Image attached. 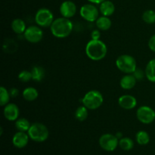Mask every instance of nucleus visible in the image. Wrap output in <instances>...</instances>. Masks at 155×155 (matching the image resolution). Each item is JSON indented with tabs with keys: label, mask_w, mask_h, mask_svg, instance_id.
Masks as SVG:
<instances>
[{
	"label": "nucleus",
	"mask_w": 155,
	"mask_h": 155,
	"mask_svg": "<svg viewBox=\"0 0 155 155\" xmlns=\"http://www.w3.org/2000/svg\"><path fill=\"white\" fill-rule=\"evenodd\" d=\"M132 74L134 76L135 78L137 80H142V79L144 78V77L145 76V72L142 71V69H138L137 68V69L135 71V72Z\"/></svg>",
	"instance_id": "c85d7f7f"
},
{
	"label": "nucleus",
	"mask_w": 155,
	"mask_h": 155,
	"mask_svg": "<svg viewBox=\"0 0 155 155\" xmlns=\"http://www.w3.org/2000/svg\"><path fill=\"white\" fill-rule=\"evenodd\" d=\"M100 30H92L91 33V38L92 39H95V40H98L100 39V36H101V33L99 31Z\"/></svg>",
	"instance_id": "c756f323"
},
{
	"label": "nucleus",
	"mask_w": 155,
	"mask_h": 155,
	"mask_svg": "<svg viewBox=\"0 0 155 155\" xmlns=\"http://www.w3.org/2000/svg\"><path fill=\"white\" fill-rule=\"evenodd\" d=\"M9 93H10L11 97L15 98V97H17L18 95L19 91H18V89H16V88H12V89H10V90H9Z\"/></svg>",
	"instance_id": "2f4dec72"
},
{
	"label": "nucleus",
	"mask_w": 155,
	"mask_h": 155,
	"mask_svg": "<svg viewBox=\"0 0 155 155\" xmlns=\"http://www.w3.org/2000/svg\"><path fill=\"white\" fill-rule=\"evenodd\" d=\"M27 133L30 139L36 142H45L49 136V132L46 126L41 123H34L31 124Z\"/></svg>",
	"instance_id": "7ed1b4c3"
},
{
	"label": "nucleus",
	"mask_w": 155,
	"mask_h": 155,
	"mask_svg": "<svg viewBox=\"0 0 155 155\" xmlns=\"http://www.w3.org/2000/svg\"><path fill=\"white\" fill-rule=\"evenodd\" d=\"M148 47L151 51L155 52V34L150 38L149 41H148Z\"/></svg>",
	"instance_id": "7c9ffc66"
},
{
	"label": "nucleus",
	"mask_w": 155,
	"mask_h": 155,
	"mask_svg": "<svg viewBox=\"0 0 155 155\" xmlns=\"http://www.w3.org/2000/svg\"><path fill=\"white\" fill-rule=\"evenodd\" d=\"M136 81L137 80L135 78L133 74H127L122 77L120 82V85L122 89L129 90V89H132L136 86Z\"/></svg>",
	"instance_id": "2eb2a0df"
},
{
	"label": "nucleus",
	"mask_w": 155,
	"mask_h": 155,
	"mask_svg": "<svg viewBox=\"0 0 155 155\" xmlns=\"http://www.w3.org/2000/svg\"><path fill=\"white\" fill-rule=\"evenodd\" d=\"M24 36L27 42L30 43H38L43 38V31L37 26H30L26 29Z\"/></svg>",
	"instance_id": "1a4fd4ad"
},
{
	"label": "nucleus",
	"mask_w": 155,
	"mask_h": 155,
	"mask_svg": "<svg viewBox=\"0 0 155 155\" xmlns=\"http://www.w3.org/2000/svg\"><path fill=\"white\" fill-rule=\"evenodd\" d=\"M117 68L126 74H132L137 69L136 61L133 56L122 54L116 60Z\"/></svg>",
	"instance_id": "39448f33"
},
{
	"label": "nucleus",
	"mask_w": 155,
	"mask_h": 155,
	"mask_svg": "<svg viewBox=\"0 0 155 155\" xmlns=\"http://www.w3.org/2000/svg\"><path fill=\"white\" fill-rule=\"evenodd\" d=\"M19 107L17 104L8 103L6 104L3 110V114L6 120L9 121H16L19 117Z\"/></svg>",
	"instance_id": "9b49d317"
},
{
	"label": "nucleus",
	"mask_w": 155,
	"mask_h": 155,
	"mask_svg": "<svg viewBox=\"0 0 155 155\" xmlns=\"http://www.w3.org/2000/svg\"><path fill=\"white\" fill-rule=\"evenodd\" d=\"M88 110L89 109L84 105L80 106L77 108L75 111V117L79 121L86 120L88 117Z\"/></svg>",
	"instance_id": "b1692460"
},
{
	"label": "nucleus",
	"mask_w": 155,
	"mask_h": 155,
	"mask_svg": "<svg viewBox=\"0 0 155 155\" xmlns=\"http://www.w3.org/2000/svg\"><path fill=\"white\" fill-rule=\"evenodd\" d=\"M107 52V48L103 41L91 39L86 46V54L89 59L95 61L104 58Z\"/></svg>",
	"instance_id": "f03ea898"
},
{
	"label": "nucleus",
	"mask_w": 155,
	"mask_h": 155,
	"mask_svg": "<svg viewBox=\"0 0 155 155\" xmlns=\"http://www.w3.org/2000/svg\"><path fill=\"white\" fill-rule=\"evenodd\" d=\"M88 1L90 2L91 3H93V4H101L105 0H88Z\"/></svg>",
	"instance_id": "473e14b6"
},
{
	"label": "nucleus",
	"mask_w": 155,
	"mask_h": 155,
	"mask_svg": "<svg viewBox=\"0 0 155 155\" xmlns=\"http://www.w3.org/2000/svg\"><path fill=\"white\" fill-rule=\"evenodd\" d=\"M18 79L22 83H27L32 80V74L31 71H22L18 74Z\"/></svg>",
	"instance_id": "cd10ccee"
},
{
	"label": "nucleus",
	"mask_w": 155,
	"mask_h": 155,
	"mask_svg": "<svg viewBox=\"0 0 155 155\" xmlns=\"http://www.w3.org/2000/svg\"><path fill=\"white\" fill-rule=\"evenodd\" d=\"M142 20L148 24L155 23V12L153 10H147L142 15Z\"/></svg>",
	"instance_id": "bb28decb"
},
{
	"label": "nucleus",
	"mask_w": 155,
	"mask_h": 155,
	"mask_svg": "<svg viewBox=\"0 0 155 155\" xmlns=\"http://www.w3.org/2000/svg\"><path fill=\"white\" fill-rule=\"evenodd\" d=\"M11 95L9 93V91H8L5 88L2 86L0 88V105L5 106L6 104H8Z\"/></svg>",
	"instance_id": "a878e982"
},
{
	"label": "nucleus",
	"mask_w": 155,
	"mask_h": 155,
	"mask_svg": "<svg viewBox=\"0 0 155 155\" xmlns=\"http://www.w3.org/2000/svg\"><path fill=\"white\" fill-rule=\"evenodd\" d=\"M30 123L26 118H19L15 121V127L18 131L27 132L30 129Z\"/></svg>",
	"instance_id": "4be33fe9"
},
{
	"label": "nucleus",
	"mask_w": 155,
	"mask_h": 155,
	"mask_svg": "<svg viewBox=\"0 0 155 155\" xmlns=\"http://www.w3.org/2000/svg\"><path fill=\"white\" fill-rule=\"evenodd\" d=\"M137 119L144 124H150L155 120V111L149 106H141L136 111Z\"/></svg>",
	"instance_id": "0eeeda50"
},
{
	"label": "nucleus",
	"mask_w": 155,
	"mask_h": 155,
	"mask_svg": "<svg viewBox=\"0 0 155 155\" xmlns=\"http://www.w3.org/2000/svg\"><path fill=\"white\" fill-rule=\"evenodd\" d=\"M145 77L149 81L155 83V58L150 61L145 68Z\"/></svg>",
	"instance_id": "6ab92c4d"
},
{
	"label": "nucleus",
	"mask_w": 155,
	"mask_h": 155,
	"mask_svg": "<svg viewBox=\"0 0 155 155\" xmlns=\"http://www.w3.org/2000/svg\"><path fill=\"white\" fill-rule=\"evenodd\" d=\"M99 145L104 151H113L119 145V140L114 135L106 133L100 137Z\"/></svg>",
	"instance_id": "6e6552de"
},
{
	"label": "nucleus",
	"mask_w": 155,
	"mask_h": 155,
	"mask_svg": "<svg viewBox=\"0 0 155 155\" xmlns=\"http://www.w3.org/2000/svg\"><path fill=\"white\" fill-rule=\"evenodd\" d=\"M12 29L17 34H23L25 32L27 27L25 22L22 19L16 18L12 22Z\"/></svg>",
	"instance_id": "a211bd4d"
},
{
	"label": "nucleus",
	"mask_w": 155,
	"mask_h": 155,
	"mask_svg": "<svg viewBox=\"0 0 155 155\" xmlns=\"http://www.w3.org/2000/svg\"><path fill=\"white\" fill-rule=\"evenodd\" d=\"M100 12L104 16H111L115 12V5L112 2L105 0L100 4Z\"/></svg>",
	"instance_id": "dca6fc26"
},
{
	"label": "nucleus",
	"mask_w": 155,
	"mask_h": 155,
	"mask_svg": "<svg viewBox=\"0 0 155 155\" xmlns=\"http://www.w3.org/2000/svg\"><path fill=\"white\" fill-rule=\"evenodd\" d=\"M29 139H30V136H29L28 133H26V132L18 131V133L14 135L13 138H12V143H13L14 146L16 148H23L27 146L29 142Z\"/></svg>",
	"instance_id": "ddd939ff"
},
{
	"label": "nucleus",
	"mask_w": 155,
	"mask_h": 155,
	"mask_svg": "<svg viewBox=\"0 0 155 155\" xmlns=\"http://www.w3.org/2000/svg\"><path fill=\"white\" fill-rule=\"evenodd\" d=\"M136 142L140 145H145L150 142V136L147 132L141 130L136 133Z\"/></svg>",
	"instance_id": "5701e85b"
},
{
	"label": "nucleus",
	"mask_w": 155,
	"mask_h": 155,
	"mask_svg": "<svg viewBox=\"0 0 155 155\" xmlns=\"http://www.w3.org/2000/svg\"><path fill=\"white\" fill-rule=\"evenodd\" d=\"M73 23L69 18L61 17L54 20L50 27V30L54 37L63 39L71 35L73 31Z\"/></svg>",
	"instance_id": "f257e3e1"
},
{
	"label": "nucleus",
	"mask_w": 155,
	"mask_h": 155,
	"mask_svg": "<svg viewBox=\"0 0 155 155\" xmlns=\"http://www.w3.org/2000/svg\"><path fill=\"white\" fill-rule=\"evenodd\" d=\"M32 80L36 82H40L45 77V70L39 66L33 67L31 71Z\"/></svg>",
	"instance_id": "412c9836"
},
{
	"label": "nucleus",
	"mask_w": 155,
	"mask_h": 155,
	"mask_svg": "<svg viewBox=\"0 0 155 155\" xmlns=\"http://www.w3.org/2000/svg\"><path fill=\"white\" fill-rule=\"evenodd\" d=\"M118 104L125 110H132L137 105V100L133 95H124L120 97L118 99Z\"/></svg>",
	"instance_id": "4468645a"
},
{
	"label": "nucleus",
	"mask_w": 155,
	"mask_h": 155,
	"mask_svg": "<svg viewBox=\"0 0 155 155\" xmlns=\"http://www.w3.org/2000/svg\"><path fill=\"white\" fill-rule=\"evenodd\" d=\"M82 18L89 22H95L98 18V10L92 4L83 5L80 11Z\"/></svg>",
	"instance_id": "9d476101"
},
{
	"label": "nucleus",
	"mask_w": 155,
	"mask_h": 155,
	"mask_svg": "<svg viewBox=\"0 0 155 155\" xmlns=\"http://www.w3.org/2000/svg\"><path fill=\"white\" fill-rule=\"evenodd\" d=\"M104 101L103 95L99 91L91 90L88 92L82 99V103L89 110H96L101 106Z\"/></svg>",
	"instance_id": "20e7f679"
},
{
	"label": "nucleus",
	"mask_w": 155,
	"mask_h": 155,
	"mask_svg": "<svg viewBox=\"0 0 155 155\" xmlns=\"http://www.w3.org/2000/svg\"><path fill=\"white\" fill-rule=\"evenodd\" d=\"M35 21L36 24L42 27H51L54 21V15L48 8H40L35 15Z\"/></svg>",
	"instance_id": "423d86ee"
},
{
	"label": "nucleus",
	"mask_w": 155,
	"mask_h": 155,
	"mask_svg": "<svg viewBox=\"0 0 155 155\" xmlns=\"http://www.w3.org/2000/svg\"><path fill=\"white\" fill-rule=\"evenodd\" d=\"M119 145L124 151H130L134 147V142L130 138H122L119 140Z\"/></svg>",
	"instance_id": "393cba45"
},
{
	"label": "nucleus",
	"mask_w": 155,
	"mask_h": 155,
	"mask_svg": "<svg viewBox=\"0 0 155 155\" xmlns=\"http://www.w3.org/2000/svg\"><path fill=\"white\" fill-rule=\"evenodd\" d=\"M76 12H77V6L73 2L65 1L61 5L60 13L64 18L70 19L75 15Z\"/></svg>",
	"instance_id": "f8f14e48"
},
{
	"label": "nucleus",
	"mask_w": 155,
	"mask_h": 155,
	"mask_svg": "<svg viewBox=\"0 0 155 155\" xmlns=\"http://www.w3.org/2000/svg\"><path fill=\"white\" fill-rule=\"evenodd\" d=\"M23 98L27 101H33L38 98V91L34 87H27L23 91Z\"/></svg>",
	"instance_id": "aec40b11"
},
{
	"label": "nucleus",
	"mask_w": 155,
	"mask_h": 155,
	"mask_svg": "<svg viewBox=\"0 0 155 155\" xmlns=\"http://www.w3.org/2000/svg\"><path fill=\"white\" fill-rule=\"evenodd\" d=\"M95 25L98 30L106 31V30H108L111 27V21L108 17L102 15L101 17H98V19L96 20Z\"/></svg>",
	"instance_id": "f3484780"
}]
</instances>
